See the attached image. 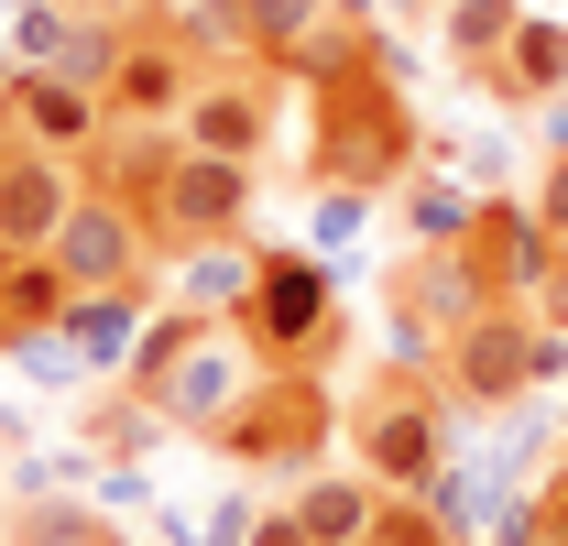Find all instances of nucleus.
<instances>
[{
  "label": "nucleus",
  "instance_id": "obj_1",
  "mask_svg": "<svg viewBox=\"0 0 568 546\" xmlns=\"http://www.w3.org/2000/svg\"><path fill=\"white\" fill-rule=\"evenodd\" d=\"M459 394L437 383V361H383L351 405V471H372L383 492H426L459 459Z\"/></svg>",
  "mask_w": 568,
  "mask_h": 546
},
{
  "label": "nucleus",
  "instance_id": "obj_2",
  "mask_svg": "<svg viewBox=\"0 0 568 546\" xmlns=\"http://www.w3.org/2000/svg\"><path fill=\"white\" fill-rule=\"evenodd\" d=\"M339 426H351V415H339V394H328V372H263V383L209 426V448L230 459V471L306 481L317 459H328V437H339Z\"/></svg>",
  "mask_w": 568,
  "mask_h": 546
},
{
  "label": "nucleus",
  "instance_id": "obj_3",
  "mask_svg": "<svg viewBox=\"0 0 568 546\" xmlns=\"http://www.w3.org/2000/svg\"><path fill=\"white\" fill-rule=\"evenodd\" d=\"M558 372H568V328H547V306H481L459 340L437 350V383L459 394V415H514Z\"/></svg>",
  "mask_w": 568,
  "mask_h": 546
},
{
  "label": "nucleus",
  "instance_id": "obj_4",
  "mask_svg": "<svg viewBox=\"0 0 568 546\" xmlns=\"http://www.w3.org/2000/svg\"><path fill=\"white\" fill-rule=\"evenodd\" d=\"M230 317H241V340L263 350V372H328V350H339V284H328L317 252H263L252 295Z\"/></svg>",
  "mask_w": 568,
  "mask_h": 546
},
{
  "label": "nucleus",
  "instance_id": "obj_5",
  "mask_svg": "<svg viewBox=\"0 0 568 546\" xmlns=\"http://www.w3.org/2000/svg\"><path fill=\"white\" fill-rule=\"evenodd\" d=\"M274 77H284L274 55H209V77L175 110V132L197 142V153H219V164H263L274 153V121H284Z\"/></svg>",
  "mask_w": 568,
  "mask_h": 546
},
{
  "label": "nucleus",
  "instance_id": "obj_6",
  "mask_svg": "<svg viewBox=\"0 0 568 546\" xmlns=\"http://www.w3.org/2000/svg\"><path fill=\"white\" fill-rule=\"evenodd\" d=\"M209 77V33L197 22H175V11H153L121 33V67H110V121H153V132H175V110H186V88Z\"/></svg>",
  "mask_w": 568,
  "mask_h": 546
},
{
  "label": "nucleus",
  "instance_id": "obj_7",
  "mask_svg": "<svg viewBox=\"0 0 568 546\" xmlns=\"http://www.w3.org/2000/svg\"><path fill=\"white\" fill-rule=\"evenodd\" d=\"M459 263L481 273V295H493V306H547V284L568 273V241H558L525 198H481L470 241H459Z\"/></svg>",
  "mask_w": 568,
  "mask_h": 546
},
{
  "label": "nucleus",
  "instance_id": "obj_8",
  "mask_svg": "<svg viewBox=\"0 0 568 546\" xmlns=\"http://www.w3.org/2000/svg\"><path fill=\"white\" fill-rule=\"evenodd\" d=\"M153 230H142V208L121 198V186H88V198L67 208V230H55V273H67L77 295H99V284H142L153 273Z\"/></svg>",
  "mask_w": 568,
  "mask_h": 546
},
{
  "label": "nucleus",
  "instance_id": "obj_9",
  "mask_svg": "<svg viewBox=\"0 0 568 546\" xmlns=\"http://www.w3.org/2000/svg\"><path fill=\"white\" fill-rule=\"evenodd\" d=\"M383 306H394V340H405V361H437V350L459 340L493 295H481V273L459 263V252H405L394 263V284H383Z\"/></svg>",
  "mask_w": 568,
  "mask_h": 546
},
{
  "label": "nucleus",
  "instance_id": "obj_10",
  "mask_svg": "<svg viewBox=\"0 0 568 546\" xmlns=\"http://www.w3.org/2000/svg\"><path fill=\"white\" fill-rule=\"evenodd\" d=\"M88 198V164L44 142H0V252H55L67 208Z\"/></svg>",
  "mask_w": 568,
  "mask_h": 546
},
{
  "label": "nucleus",
  "instance_id": "obj_11",
  "mask_svg": "<svg viewBox=\"0 0 568 546\" xmlns=\"http://www.w3.org/2000/svg\"><path fill=\"white\" fill-rule=\"evenodd\" d=\"M252 383H263V350L241 340V317H219L209 340L186 350V372H175V383H164V394H153V405L175 415V426H186V437H209L219 415L241 405V394H252Z\"/></svg>",
  "mask_w": 568,
  "mask_h": 546
},
{
  "label": "nucleus",
  "instance_id": "obj_12",
  "mask_svg": "<svg viewBox=\"0 0 568 546\" xmlns=\"http://www.w3.org/2000/svg\"><path fill=\"white\" fill-rule=\"evenodd\" d=\"M481 99H503V110H547V99H568V22L525 11V33H514V44L493 55Z\"/></svg>",
  "mask_w": 568,
  "mask_h": 546
},
{
  "label": "nucleus",
  "instance_id": "obj_13",
  "mask_svg": "<svg viewBox=\"0 0 568 546\" xmlns=\"http://www.w3.org/2000/svg\"><path fill=\"white\" fill-rule=\"evenodd\" d=\"M295 514H306L317 546H372V525H383V481H372V471H306V481H295Z\"/></svg>",
  "mask_w": 568,
  "mask_h": 546
},
{
  "label": "nucleus",
  "instance_id": "obj_14",
  "mask_svg": "<svg viewBox=\"0 0 568 546\" xmlns=\"http://www.w3.org/2000/svg\"><path fill=\"white\" fill-rule=\"evenodd\" d=\"M514 33H525V0H448V11H437V55L470 77V88L493 77V55Z\"/></svg>",
  "mask_w": 568,
  "mask_h": 546
},
{
  "label": "nucleus",
  "instance_id": "obj_15",
  "mask_svg": "<svg viewBox=\"0 0 568 546\" xmlns=\"http://www.w3.org/2000/svg\"><path fill=\"white\" fill-rule=\"evenodd\" d=\"M470 219H481V198H459L448 175H405V230H416V252H459L470 241Z\"/></svg>",
  "mask_w": 568,
  "mask_h": 546
},
{
  "label": "nucleus",
  "instance_id": "obj_16",
  "mask_svg": "<svg viewBox=\"0 0 568 546\" xmlns=\"http://www.w3.org/2000/svg\"><path fill=\"white\" fill-rule=\"evenodd\" d=\"M11 546H121V536H110L88 503H33V514L11 525Z\"/></svg>",
  "mask_w": 568,
  "mask_h": 546
},
{
  "label": "nucleus",
  "instance_id": "obj_17",
  "mask_svg": "<svg viewBox=\"0 0 568 546\" xmlns=\"http://www.w3.org/2000/svg\"><path fill=\"white\" fill-rule=\"evenodd\" d=\"M361 208H372L361 186H317V252H339V241H351V230H361Z\"/></svg>",
  "mask_w": 568,
  "mask_h": 546
},
{
  "label": "nucleus",
  "instance_id": "obj_18",
  "mask_svg": "<svg viewBox=\"0 0 568 546\" xmlns=\"http://www.w3.org/2000/svg\"><path fill=\"white\" fill-rule=\"evenodd\" d=\"M536 536H547V546H568V448H558V471L536 481Z\"/></svg>",
  "mask_w": 568,
  "mask_h": 546
},
{
  "label": "nucleus",
  "instance_id": "obj_19",
  "mask_svg": "<svg viewBox=\"0 0 568 546\" xmlns=\"http://www.w3.org/2000/svg\"><path fill=\"white\" fill-rule=\"evenodd\" d=\"M241 546H317L306 536V514H295V503H263V514H252V536Z\"/></svg>",
  "mask_w": 568,
  "mask_h": 546
},
{
  "label": "nucleus",
  "instance_id": "obj_20",
  "mask_svg": "<svg viewBox=\"0 0 568 546\" xmlns=\"http://www.w3.org/2000/svg\"><path fill=\"white\" fill-rule=\"evenodd\" d=\"M77 11H88V22H121V33H132V22H153V11H164V0H77Z\"/></svg>",
  "mask_w": 568,
  "mask_h": 546
},
{
  "label": "nucleus",
  "instance_id": "obj_21",
  "mask_svg": "<svg viewBox=\"0 0 568 546\" xmlns=\"http://www.w3.org/2000/svg\"><path fill=\"white\" fill-rule=\"evenodd\" d=\"M426 11H448V0H426Z\"/></svg>",
  "mask_w": 568,
  "mask_h": 546
}]
</instances>
